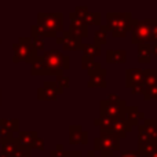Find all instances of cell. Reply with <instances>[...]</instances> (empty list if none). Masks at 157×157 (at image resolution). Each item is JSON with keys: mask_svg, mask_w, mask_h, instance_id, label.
<instances>
[{"mask_svg": "<svg viewBox=\"0 0 157 157\" xmlns=\"http://www.w3.org/2000/svg\"><path fill=\"white\" fill-rule=\"evenodd\" d=\"M155 52H156V55H157V46L155 47Z\"/></svg>", "mask_w": 157, "mask_h": 157, "instance_id": "9", "label": "cell"}, {"mask_svg": "<svg viewBox=\"0 0 157 157\" xmlns=\"http://www.w3.org/2000/svg\"><path fill=\"white\" fill-rule=\"evenodd\" d=\"M125 52L124 51H108V62H124Z\"/></svg>", "mask_w": 157, "mask_h": 157, "instance_id": "6", "label": "cell"}, {"mask_svg": "<svg viewBox=\"0 0 157 157\" xmlns=\"http://www.w3.org/2000/svg\"><path fill=\"white\" fill-rule=\"evenodd\" d=\"M101 142H102V146L98 147V149L114 150V149H117V147H119V146H117V139L114 138V136H112V135H103L102 139H101Z\"/></svg>", "mask_w": 157, "mask_h": 157, "instance_id": "5", "label": "cell"}, {"mask_svg": "<svg viewBox=\"0 0 157 157\" xmlns=\"http://www.w3.org/2000/svg\"><path fill=\"white\" fill-rule=\"evenodd\" d=\"M44 62H46V68L51 69V68H62V69H66L69 68L68 65H65L66 62H69V59L62 57V54L55 50L52 51H48L47 54H44Z\"/></svg>", "mask_w": 157, "mask_h": 157, "instance_id": "2", "label": "cell"}, {"mask_svg": "<svg viewBox=\"0 0 157 157\" xmlns=\"http://www.w3.org/2000/svg\"><path fill=\"white\" fill-rule=\"evenodd\" d=\"M84 50H86V55H87V57H94V55H97L98 52H99V47H98L97 44L86 46V47H84Z\"/></svg>", "mask_w": 157, "mask_h": 157, "instance_id": "7", "label": "cell"}, {"mask_svg": "<svg viewBox=\"0 0 157 157\" xmlns=\"http://www.w3.org/2000/svg\"><path fill=\"white\" fill-rule=\"evenodd\" d=\"M121 157H138V156H136V153L127 152V153H124V156H121Z\"/></svg>", "mask_w": 157, "mask_h": 157, "instance_id": "8", "label": "cell"}, {"mask_svg": "<svg viewBox=\"0 0 157 157\" xmlns=\"http://www.w3.org/2000/svg\"><path fill=\"white\" fill-rule=\"evenodd\" d=\"M61 14H40L39 18H44V21L39 19L41 28V35H50L48 32H57L62 29V19L57 21V18H61Z\"/></svg>", "mask_w": 157, "mask_h": 157, "instance_id": "1", "label": "cell"}, {"mask_svg": "<svg viewBox=\"0 0 157 157\" xmlns=\"http://www.w3.org/2000/svg\"><path fill=\"white\" fill-rule=\"evenodd\" d=\"M63 47L69 50H77L76 47L81 48L80 46V39L73 36L72 33H65V41H63Z\"/></svg>", "mask_w": 157, "mask_h": 157, "instance_id": "4", "label": "cell"}, {"mask_svg": "<svg viewBox=\"0 0 157 157\" xmlns=\"http://www.w3.org/2000/svg\"><path fill=\"white\" fill-rule=\"evenodd\" d=\"M32 43L26 39L21 40V43H18L15 46V61L19 59H25V61H30L32 57Z\"/></svg>", "mask_w": 157, "mask_h": 157, "instance_id": "3", "label": "cell"}]
</instances>
